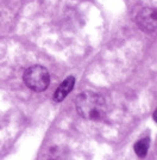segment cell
<instances>
[{"label":"cell","instance_id":"7a4b0ae2","mask_svg":"<svg viewBox=\"0 0 157 160\" xmlns=\"http://www.w3.org/2000/svg\"><path fill=\"white\" fill-rule=\"evenodd\" d=\"M25 85L35 92L44 91L50 84V74L43 66H31L23 75Z\"/></svg>","mask_w":157,"mask_h":160},{"label":"cell","instance_id":"6da1fadb","mask_svg":"<svg viewBox=\"0 0 157 160\" xmlns=\"http://www.w3.org/2000/svg\"><path fill=\"white\" fill-rule=\"evenodd\" d=\"M78 112L86 120L100 121L106 116V104L100 94L86 91L78 96L75 100Z\"/></svg>","mask_w":157,"mask_h":160},{"label":"cell","instance_id":"5b68a950","mask_svg":"<svg viewBox=\"0 0 157 160\" xmlns=\"http://www.w3.org/2000/svg\"><path fill=\"white\" fill-rule=\"evenodd\" d=\"M149 145H150V140L146 138V139H142L139 140L135 145V152L137 154L139 158H144L146 157V153L149 151Z\"/></svg>","mask_w":157,"mask_h":160},{"label":"cell","instance_id":"277c9868","mask_svg":"<svg viewBox=\"0 0 157 160\" xmlns=\"http://www.w3.org/2000/svg\"><path fill=\"white\" fill-rule=\"evenodd\" d=\"M74 85H75V78H74V77H68V78L59 85V88L55 91L54 99L56 100V102H62L68 94L72 92Z\"/></svg>","mask_w":157,"mask_h":160},{"label":"cell","instance_id":"3957f363","mask_svg":"<svg viewBox=\"0 0 157 160\" xmlns=\"http://www.w3.org/2000/svg\"><path fill=\"white\" fill-rule=\"evenodd\" d=\"M156 20V11L152 8H143L136 18L139 29L145 32H155L157 24Z\"/></svg>","mask_w":157,"mask_h":160}]
</instances>
